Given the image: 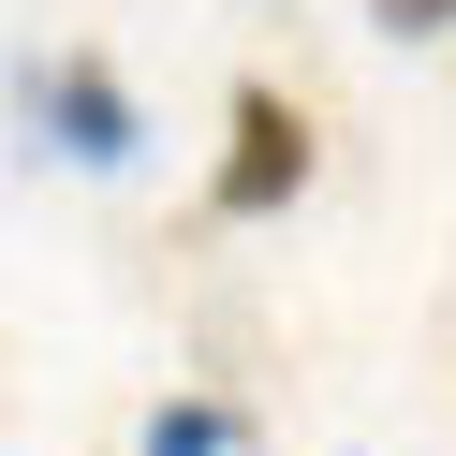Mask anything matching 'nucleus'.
Returning a JSON list of instances; mask_svg holds the SVG:
<instances>
[{
	"label": "nucleus",
	"instance_id": "nucleus-1",
	"mask_svg": "<svg viewBox=\"0 0 456 456\" xmlns=\"http://www.w3.org/2000/svg\"><path fill=\"white\" fill-rule=\"evenodd\" d=\"M15 103H30V148L89 162V177H118V162L148 148V118H133L118 60H89V45H45V60H15Z\"/></svg>",
	"mask_w": 456,
	"mask_h": 456
},
{
	"label": "nucleus",
	"instance_id": "nucleus-2",
	"mask_svg": "<svg viewBox=\"0 0 456 456\" xmlns=\"http://www.w3.org/2000/svg\"><path fill=\"white\" fill-rule=\"evenodd\" d=\"M309 162H324V133H309V103L250 74V89L221 103V162H207V207H221V221H280V207L309 191Z\"/></svg>",
	"mask_w": 456,
	"mask_h": 456
},
{
	"label": "nucleus",
	"instance_id": "nucleus-3",
	"mask_svg": "<svg viewBox=\"0 0 456 456\" xmlns=\"http://www.w3.org/2000/svg\"><path fill=\"white\" fill-rule=\"evenodd\" d=\"M148 456H236V412H221V397H162V412H148Z\"/></svg>",
	"mask_w": 456,
	"mask_h": 456
},
{
	"label": "nucleus",
	"instance_id": "nucleus-4",
	"mask_svg": "<svg viewBox=\"0 0 456 456\" xmlns=\"http://www.w3.org/2000/svg\"><path fill=\"white\" fill-rule=\"evenodd\" d=\"M368 30H397V45H427V30H456V0H368Z\"/></svg>",
	"mask_w": 456,
	"mask_h": 456
}]
</instances>
